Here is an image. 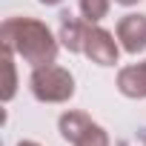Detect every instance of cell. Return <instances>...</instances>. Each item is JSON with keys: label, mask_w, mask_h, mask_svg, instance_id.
<instances>
[{"label": "cell", "mask_w": 146, "mask_h": 146, "mask_svg": "<svg viewBox=\"0 0 146 146\" xmlns=\"http://www.w3.org/2000/svg\"><path fill=\"white\" fill-rule=\"evenodd\" d=\"M109 3L112 0H80V15L86 23H100L109 15Z\"/></svg>", "instance_id": "8"}, {"label": "cell", "mask_w": 146, "mask_h": 146, "mask_svg": "<svg viewBox=\"0 0 146 146\" xmlns=\"http://www.w3.org/2000/svg\"><path fill=\"white\" fill-rule=\"evenodd\" d=\"M15 52H9V49H3V63H6V89H3V100L9 103L12 98H15V89H17V75H15Z\"/></svg>", "instance_id": "9"}, {"label": "cell", "mask_w": 146, "mask_h": 146, "mask_svg": "<svg viewBox=\"0 0 146 146\" xmlns=\"http://www.w3.org/2000/svg\"><path fill=\"white\" fill-rule=\"evenodd\" d=\"M37 3H43V6H57V3H63V0H37Z\"/></svg>", "instance_id": "10"}, {"label": "cell", "mask_w": 146, "mask_h": 146, "mask_svg": "<svg viewBox=\"0 0 146 146\" xmlns=\"http://www.w3.org/2000/svg\"><path fill=\"white\" fill-rule=\"evenodd\" d=\"M117 40L120 49L137 54L146 49V15H123L117 20Z\"/></svg>", "instance_id": "5"}, {"label": "cell", "mask_w": 146, "mask_h": 146, "mask_svg": "<svg viewBox=\"0 0 146 146\" xmlns=\"http://www.w3.org/2000/svg\"><path fill=\"white\" fill-rule=\"evenodd\" d=\"M0 40H3V49L23 57L32 69L54 63L57 49H60V40L52 35V29L43 20H35V17H9V20H3Z\"/></svg>", "instance_id": "1"}, {"label": "cell", "mask_w": 146, "mask_h": 146, "mask_svg": "<svg viewBox=\"0 0 146 146\" xmlns=\"http://www.w3.org/2000/svg\"><path fill=\"white\" fill-rule=\"evenodd\" d=\"M115 3H120V6H135V3H140V0H115Z\"/></svg>", "instance_id": "11"}, {"label": "cell", "mask_w": 146, "mask_h": 146, "mask_svg": "<svg viewBox=\"0 0 146 146\" xmlns=\"http://www.w3.org/2000/svg\"><path fill=\"white\" fill-rule=\"evenodd\" d=\"M86 29H89V23H86L83 17H75V15L63 12V15H60V32H57L60 46H63V49H69V52H75V54H78V52H83Z\"/></svg>", "instance_id": "6"}, {"label": "cell", "mask_w": 146, "mask_h": 146, "mask_svg": "<svg viewBox=\"0 0 146 146\" xmlns=\"http://www.w3.org/2000/svg\"><path fill=\"white\" fill-rule=\"evenodd\" d=\"M83 54L92 63H98V66H115L117 63V54H120V46L112 37V32L100 29L98 23H89L86 40H83Z\"/></svg>", "instance_id": "4"}, {"label": "cell", "mask_w": 146, "mask_h": 146, "mask_svg": "<svg viewBox=\"0 0 146 146\" xmlns=\"http://www.w3.org/2000/svg\"><path fill=\"white\" fill-rule=\"evenodd\" d=\"M57 129L72 146H109V135L83 112H66L57 120Z\"/></svg>", "instance_id": "3"}, {"label": "cell", "mask_w": 146, "mask_h": 146, "mask_svg": "<svg viewBox=\"0 0 146 146\" xmlns=\"http://www.w3.org/2000/svg\"><path fill=\"white\" fill-rule=\"evenodd\" d=\"M29 89L40 103H66L75 95V78H72L69 69H63L57 63H46L32 72Z\"/></svg>", "instance_id": "2"}, {"label": "cell", "mask_w": 146, "mask_h": 146, "mask_svg": "<svg viewBox=\"0 0 146 146\" xmlns=\"http://www.w3.org/2000/svg\"><path fill=\"white\" fill-rule=\"evenodd\" d=\"M117 89L120 95L126 98H146V60L143 63H135V66H123L117 72Z\"/></svg>", "instance_id": "7"}, {"label": "cell", "mask_w": 146, "mask_h": 146, "mask_svg": "<svg viewBox=\"0 0 146 146\" xmlns=\"http://www.w3.org/2000/svg\"><path fill=\"white\" fill-rule=\"evenodd\" d=\"M17 146H40V143H35V140H20Z\"/></svg>", "instance_id": "12"}, {"label": "cell", "mask_w": 146, "mask_h": 146, "mask_svg": "<svg viewBox=\"0 0 146 146\" xmlns=\"http://www.w3.org/2000/svg\"><path fill=\"white\" fill-rule=\"evenodd\" d=\"M120 146H126V143H120Z\"/></svg>", "instance_id": "13"}]
</instances>
